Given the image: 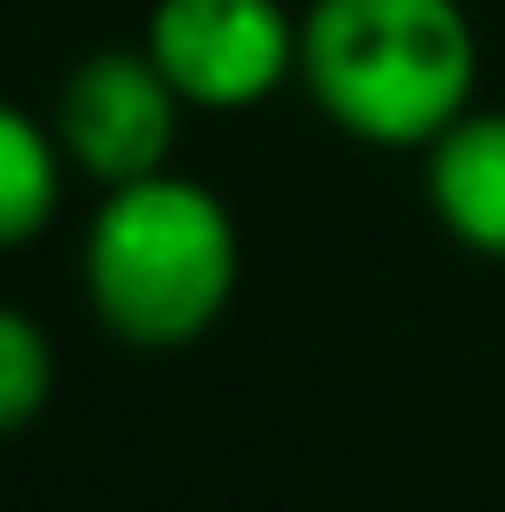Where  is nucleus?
I'll list each match as a JSON object with an SVG mask.
<instances>
[{
  "label": "nucleus",
  "mask_w": 505,
  "mask_h": 512,
  "mask_svg": "<svg viewBox=\"0 0 505 512\" xmlns=\"http://www.w3.org/2000/svg\"><path fill=\"white\" fill-rule=\"evenodd\" d=\"M298 77L360 146H429L478 97V28L464 0H312Z\"/></svg>",
  "instance_id": "f257e3e1"
},
{
  "label": "nucleus",
  "mask_w": 505,
  "mask_h": 512,
  "mask_svg": "<svg viewBox=\"0 0 505 512\" xmlns=\"http://www.w3.org/2000/svg\"><path fill=\"white\" fill-rule=\"evenodd\" d=\"M243 243L222 194L180 173L104 187L84 229L90 312L139 353H180L208 340L236 298Z\"/></svg>",
  "instance_id": "f03ea898"
},
{
  "label": "nucleus",
  "mask_w": 505,
  "mask_h": 512,
  "mask_svg": "<svg viewBox=\"0 0 505 512\" xmlns=\"http://www.w3.org/2000/svg\"><path fill=\"white\" fill-rule=\"evenodd\" d=\"M146 56L194 111H250L298 77V21L277 0H160Z\"/></svg>",
  "instance_id": "7ed1b4c3"
},
{
  "label": "nucleus",
  "mask_w": 505,
  "mask_h": 512,
  "mask_svg": "<svg viewBox=\"0 0 505 512\" xmlns=\"http://www.w3.org/2000/svg\"><path fill=\"white\" fill-rule=\"evenodd\" d=\"M180 90L160 77V63L139 49H90L56 90V146L97 187H125L167 167L180 139Z\"/></svg>",
  "instance_id": "20e7f679"
},
{
  "label": "nucleus",
  "mask_w": 505,
  "mask_h": 512,
  "mask_svg": "<svg viewBox=\"0 0 505 512\" xmlns=\"http://www.w3.org/2000/svg\"><path fill=\"white\" fill-rule=\"evenodd\" d=\"M422 153H429L422 194L443 236L464 243L471 256L505 263V104H471Z\"/></svg>",
  "instance_id": "39448f33"
},
{
  "label": "nucleus",
  "mask_w": 505,
  "mask_h": 512,
  "mask_svg": "<svg viewBox=\"0 0 505 512\" xmlns=\"http://www.w3.org/2000/svg\"><path fill=\"white\" fill-rule=\"evenodd\" d=\"M63 167L70 160L56 146V125L0 97V250H21L49 229L63 201Z\"/></svg>",
  "instance_id": "423d86ee"
},
{
  "label": "nucleus",
  "mask_w": 505,
  "mask_h": 512,
  "mask_svg": "<svg viewBox=\"0 0 505 512\" xmlns=\"http://www.w3.org/2000/svg\"><path fill=\"white\" fill-rule=\"evenodd\" d=\"M49 388H56V346H49V333L28 312L0 305V436L35 423L49 409Z\"/></svg>",
  "instance_id": "0eeeda50"
}]
</instances>
